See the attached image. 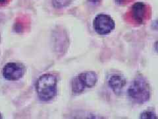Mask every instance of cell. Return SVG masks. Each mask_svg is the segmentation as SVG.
<instances>
[{"mask_svg": "<svg viewBox=\"0 0 158 119\" xmlns=\"http://www.w3.org/2000/svg\"><path fill=\"white\" fill-rule=\"evenodd\" d=\"M9 0H0V5H5L8 3Z\"/></svg>", "mask_w": 158, "mask_h": 119, "instance_id": "obj_12", "label": "cell"}, {"mask_svg": "<svg viewBox=\"0 0 158 119\" xmlns=\"http://www.w3.org/2000/svg\"><path fill=\"white\" fill-rule=\"evenodd\" d=\"M57 79L52 73H46L38 78L36 83V90L39 98L48 101L53 99L57 94Z\"/></svg>", "mask_w": 158, "mask_h": 119, "instance_id": "obj_1", "label": "cell"}, {"mask_svg": "<svg viewBox=\"0 0 158 119\" xmlns=\"http://www.w3.org/2000/svg\"><path fill=\"white\" fill-rule=\"evenodd\" d=\"M128 96L137 103H144L150 97V88L146 79L141 76H137L128 88Z\"/></svg>", "mask_w": 158, "mask_h": 119, "instance_id": "obj_2", "label": "cell"}, {"mask_svg": "<svg viewBox=\"0 0 158 119\" xmlns=\"http://www.w3.org/2000/svg\"><path fill=\"white\" fill-rule=\"evenodd\" d=\"M148 9L146 5L138 2L133 5L128 14V19L132 23L142 24L148 19Z\"/></svg>", "mask_w": 158, "mask_h": 119, "instance_id": "obj_5", "label": "cell"}, {"mask_svg": "<svg viewBox=\"0 0 158 119\" xmlns=\"http://www.w3.org/2000/svg\"><path fill=\"white\" fill-rule=\"evenodd\" d=\"M24 67L21 64L9 62L4 66L2 69V75L7 80L17 81L24 76Z\"/></svg>", "mask_w": 158, "mask_h": 119, "instance_id": "obj_6", "label": "cell"}, {"mask_svg": "<svg viewBox=\"0 0 158 119\" xmlns=\"http://www.w3.org/2000/svg\"><path fill=\"white\" fill-rule=\"evenodd\" d=\"M98 82L97 74L94 72H85L75 77L72 80V91L75 94H79L86 88H91L96 86Z\"/></svg>", "mask_w": 158, "mask_h": 119, "instance_id": "obj_3", "label": "cell"}, {"mask_svg": "<svg viewBox=\"0 0 158 119\" xmlns=\"http://www.w3.org/2000/svg\"><path fill=\"white\" fill-rule=\"evenodd\" d=\"M72 0H52L53 6L56 8L61 9L68 6Z\"/></svg>", "mask_w": 158, "mask_h": 119, "instance_id": "obj_8", "label": "cell"}, {"mask_svg": "<svg viewBox=\"0 0 158 119\" xmlns=\"http://www.w3.org/2000/svg\"><path fill=\"white\" fill-rule=\"evenodd\" d=\"M0 118H2V115L1 113H0Z\"/></svg>", "mask_w": 158, "mask_h": 119, "instance_id": "obj_13", "label": "cell"}, {"mask_svg": "<svg viewBox=\"0 0 158 119\" xmlns=\"http://www.w3.org/2000/svg\"><path fill=\"white\" fill-rule=\"evenodd\" d=\"M88 2L94 5H98L100 3L101 0H88Z\"/></svg>", "mask_w": 158, "mask_h": 119, "instance_id": "obj_10", "label": "cell"}, {"mask_svg": "<svg viewBox=\"0 0 158 119\" xmlns=\"http://www.w3.org/2000/svg\"><path fill=\"white\" fill-rule=\"evenodd\" d=\"M140 118H143V119H156L157 116H156V114L154 112L150 111H146L143 112L141 114Z\"/></svg>", "mask_w": 158, "mask_h": 119, "instance_id": "obj_9", "label": "cell"}, {"mask_svg": "<svg viewBox=\"0 0 158 119\" xmlns=\"http://www.w3.org/2000/svg\"><path fill=\"white\" fill-rule=\"evenodd\" d=\"M117 2L119 4H124L125 3H128V2L131 1V0H116Z\"/></svg>", "mask_w": 158, "mask_h": 119, "instance_id": "obj_11", "label": "cell"}, {"mask_svg": "<svg viewBox=\"0 0 158 119\" xmlns=\"http://www.w3.org/2000/svg\"><path fill=\"white\" fill-rule=\"evenodd\" d=\"M95 31L100 35L110 33L115 29V24L112 17L106 14H99L93 22Z\"/></svg>", "mask_w": 158, "mask_h": 119, "instance_id": "obj_4", "label": "cell"}, {"mask_svg": "<svg viewBox=\"0 0 158 119\" xmlns=\"http://www.w3.org/2000/svg\"><path fill=\"white\" fill-rule=\"evenodd\" d=\"M126 79L122 75H113L108 81L109 86L116 95H120L123 88L126 84Z\"/></svg>", "mask_w": 158, "mask_h": 119, "instance_id": "obj_7", "label": "cell"}]
</instances>
